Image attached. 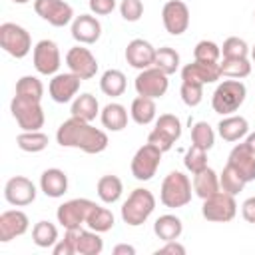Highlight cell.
<instances>
[{"label": "cell", "instance_id": "obj_48", "mask_svg": "<svg viewBox=\"0 0 255 255\" xmlns=\"http://www.w3.org/2000/svg\"><path fill=\"white\" fill-rule=\"evenodd\" d=\"M167 253L169 255H183L185 247L181 243H177V239H173V241H165V245L155 251V255H167Z\"/></svg>", "mask_w": 255, "mask_h": 255}, {"label": "cell", "instance_id": "obj_53", "mask_svg": "<svg viewBox=\"0 0 255 255\" xmlns=\"http://www.w3.org/2000/svg\"><path fill=\"white\" fill-rule=\"evenodd\" d=\"M251 58H253V62H255V44H253V48H251Z\"/></svg>", "mask_w": 255, "mask_h": 255}, {"label": "cell", "instance_id": "obj_38", "mask_svg": "<svg viewBox=\"0 0 255 255\" xmlns=\"http://www.w3.org/2000/svg\"><path fill=\"white\" fill-rule=\"evenodd\" d=\"M16 96L30 98V100H42L44 96V86L36 76H22L16 82Z\"/></svg>", "mask_w": 255, "mask_h": 255}, {"label": "cell", "instance_id": "obj_52", "mask_svg": "<svg viewBox=\"0 0 255 255\" xmlns=\"http://www.w3.org/2000/svg\"><path fill=\"white\" fill-rule=\"evenodd\" d=\"M12 2H14V4H28L30 0H12Z\"/></svg>", "mask_w": 255, "mask_h": 255}, {"label": "cell", "instance_id": "obj_10", "mask_svg": "<svg viewBox=\"0 0 255 255\" xmlns=\"http://www.w3.org/2000/svg\"><path fill=\"white\" fill-rule=\"evenodd\" d=\"M94 205L96 203L86 197H76V199L64 201L56 211L58 223L64 229H80L82 225H86V219H88L90 211L94 209Z\"/></svg>", "mask_w": 255, "mask_h": 255}, {"label": "cell", "instance_id": "obj_15", "mask_svg": "<svg viewBox=\"0 0 255 255\" xmlns=\"http://www.w3.org/2000/svg\"><path fill=\"white\" fill-rule=\"evenodd\" d=\"M36 193H38L36 185L24 175H14L4 185V199L14 207H24L34 203Z\"/></svg>", "mask_w": 255, "mask_h": 255}, {"label": "cell", "instance_id": "obj_13", "mask_svg": "<svg viewBox=\"0 0 255 255\" xmlns=\"http://www.w3.org/2000/svg\"><path fill=\"white\" fill-rule=\"evenodd\" d=\"M34 10L42 20L56 28H62L74 20V10L64 0H34Z\"/></svg>", "mask_w": 255, "mask_h": 255}, {"label": "cell", "instance_id": "obj_23", "mask_svg": "<svg viewBox=\"0 0 255 255\" xmlns=\"http://www.w3.org/2000/svg\"><path fill=\"white\" fill-rule=\"evenodd\" d=\"M40 189L48 197H62L68 191V175L58 167L44 169L40 175Z\"/></svg>", "mask_w": 255, "mask_h": 255}, {"label": "cell", "instance_id": "obj_37", "mask_svg": "<svg viewBox=\"0 0 255 255\" xmlns=\"http://www.w3.org/2000/svg\"><path fill=\"white\" fill-rule=\"evenodd\" d=\"M16 145H18L22 151L38 153V151H42V149L48 147V135L42 133L40 129H38V131H22V133H18V137H16Z\"/></svg>", "mask_w": 255, "mask_h": 255}, {"label": "cell", "instance_id": "obj_44", "mask_svg": "<svg viewBox=\"0 0 255 255\" xmlns=\"http://www.w3.org/2000/svg\"><path fill=\"white\" fill-rule=\"evenodd\" d=\"M179 94H181V100H183V104H185V106L195 108V106H199V104H201V100H203V86H201V84L181 82Z\"/></svg>", "mask_w": 255, "mask_h": 255}, {"label": "cell", "instance_id": "obj_8", "mask_svg": "<svg viewBox=\"0 0 255 255\" xmlns=\"http://www.w3.org/2000/svg\"><path fill=\"white\" fill-rule=\"evenodd\" d=\"M181 137V122L173 114H161L155 120V128L149 131L147 141L157 145L161 151H169L173 143Z\"/></svg>", "mask_w": 255, "mask_h": 255}, {"label": "cell", "instance_id": "obj_41", "mask_svg": "<svg viewBox=\"0 0 255 255\" xmlns=\"http://www.w3.org/2000/svg\"><path fill=\"white\" fill-rule=\"evenodd\" d=\"M183 163L185 167L191 171V173H197L201 169L207 167V149L191 143V147L185 151V157H183Z\"/></svg>", "mask_w": 255, "mask_h": 255}, {"label": "cell", "instance_id": "obj_9", "mask_svg": "<svg viewBox=\"0 0 255 255\" xmlns=\"http://www.w3.org/2000/svg\"><path fill=\"white\" fill-rule=\"evenodd\" d=\"M237 213V203H235V195H229L225 193L223 189L217 191L215 195L203 199V205H201V215L207 219V221H213V223H227L235 217Z\"/></svg>", "mask_w": 255, "mask_h": 255}, {"label": "cell", "instance_id": "obj_5", "mask_svg": "<svg viewBox=\"0 0 255 255\" xmlns=\"http://www.w3.org/2000/svg\"><path fill=\"white\" fill-rule=\"evenodd\" d=\"M10 112L22 131H38L44 126V110L38 100L14 96L10 102Z\"/></svg>", "mask_w": 255, "mask_h": 255}, {"label": "cell", "instance_id": "obj_21", "mask_svg": "<svg viewBox=\"0 0 255 255\" xmlns=\"http://www.w3.org/2000/svg\"><path fill=\"white\" fill-rule=\"evenodd\" d=\"M227 163L245 179V183L255 179V153L247 147V143H237L227 157Z\"/></svg>", "mask_w": 255, "mask_h": 255}, {"label": "cell", "instance_id": "obj_18", "mask_svg": "<svg viewBox=\"0 0 255 255\" xmlns=\"http://www.w3.org/2000/svg\"><path fill=\"white\" fill-rule=\"evenodd\" d=\"M221 78V70H219V62H199L193 60L191 64H185L181 70V80L189 82V84H213Z\"/></svg>", "mask_w": 255, "mask_h": 255}, {"label": "cell", "instance_id": "obj_50", "mask_svg": "<svg viewBox=\"0 0 255 255\" xmlns=\"http://www.w3.org/2000/svg\"><path fill=\"white\" fill-rule=\"evenodd\" d=\"M114 255H135V247H131L128 243H120L114 247Z\"/></svg>", "mask_w": 255, "mask_h": 255}, {"label": "cell", "instance_id": "obj_3", "mask_svg": "<svg viewBox=\"0 0 255 255\" xmlns=\"http://www.w3.org/2000/svg\"><path fill=\"white\" fill-rule=\"evenodd\" d=\"M245 96H247V88L241 80H235V78L223 80L213 92L211 108H213L215 114L231 116L233 112H237L243 106Z\"/></svg>", "mask_w": 255, "mask_h": 255}, {"label": "cell", "instance_id": "obj_11", "mask_svg": "<svg viewBox=\"0 0 255 255\" xmlns=\"http://www.w3.org/2000/svg\"><path fill=\"white\" fill-rule=\"evenodd\" d=\"M133 86H135L137 96H145V98L155 100V98L165 96V92L169 88V80H167V74H163L161 70L151 66V68L139 70Z\"/></svg>", "mask_w": 255, "mask_h": 255}, {"label": "cell", "instance_id": "obj_54", "mask_svg": "<svg viewBox=\"0 0 255 255\" xmlns=\"http://www.w3.org/2000/svg\"><path fill=\"white\" fill-rule=\"evenodd\" d=\"M253 18H255V12H253Z\"/></svg>", "mask_w": 255, "mask_h": 255}, {"label": "cell", "instance_id": "obj_25", "mask_svg": "<svg viewBox=\"0 0 255 255\" xmlns=\"http://www.w3.org/2000/svg\"><path fill=\"white\" fill-rule=\"evenodd\" d=\"M217 131L225 141H239L249 133V124L243 116H225L217 124Z\"/></svg>", "mask_w": 255, "mask_h": 255}, {"label": "cell", "instance_id": "obj_16", "mask_svg": "<svg viewBox=\"0 0 255 255\" xmlns=\"http://www.w3.org/2000/svg\"><path fill=\"white\" fill-rule=\"evenodd\" d=\"M66 64H68L70 72H74L82 80H90L98 72V60H96V56L88 48H84V46L70 48L68 54H66Z\"/></svg>", "mask_w": 255, "mask_h": 255}, {"label": "cell", "instance_id": "obj_7", "mask_svg": "<svg viewBox=\"0 0 255 255\" xmlns=\"http://www.w3.org/2000/svg\"><path fill=\"white\" fill-rule=\"evenodd\" d=\"M161 149L153 143H143L131 157V175L137 179V181H149L155 173H157V167L161 163Z\"/></svg>", "mask_w": 255, "mask_h": 255}, {"label": "cell", "instance_id": "obj_26", "mask_svg": "<svg viewBox=\"0 0 255 255\" xmlns=\"http://www.w3.org/2000/svg\"><path fill=\"white\" fill-rule=\"evenodd\" d=\"M193 191L201 199H207V197L215 195L217 191H221L219 175L211 167H205V169L193 173Z\"/></svg>", "mask_w": 255, "mask_h": 255}, {"label": "cell", "instance_id": "obj_29", "mask_svg": "<svg viewBox=\"0 0 255 255\" xmlns=\"http://www.w3.org/2000/svg\"><path fill=\"white\" fill-rule=\"evenodd\" d=\"M70 112H72L74 118H80L84 122H92L100 114V104H98L96 96H92V94L86 92V94H80V96L74 98Z\"/></svg>", "mask_w": 255, "mask_h": 255}, {"label": "cell", "instance_id": "obj_22", "mask_svg": "<svg viewBox=\"0 0 255 255\" xmlns=\"http://www.w3.org/2000/svg\"><path fill=\"white\" fill-rule=\"evenodd\" d=\"M153 58H155V48L143 38L131 40L128 44V48H126V62L131 68H137V70L151 68L153 66Z\"/></svg>", "mask_w": 255, "mask_h": 255}, {"label": "cell", "instance_id": "obj_17", "mask_svg": "<svg viewBox=\"0 0 255 255\" xmlns=\"http://www.w3.org/2000/svg\"><path fill=\"white\" fill-rule=\"evenodd\" d=\"M82 84V78L76 76L74 72H66V74H56L50 84H48V94L56 104H68L74 100V96L78 94Z\"/></svg>", "mask_w": 255, "mask_h": 255}, {"label": "cell", "instance_id": "obj_32", "mask_svg": "<svg viewBox=\"0 0 255 255\" xmlns=\"http://www.w3.org/2000/svg\"><path fill=\"white\" fill-rule=\"evenodd\" d=\"M100 90L110 96V98H118L126 92V76L120 70H106L100 78Z\"/></svg>", "mask_w": 255, "mask_h": 255}, {"label": "cell", "instance_id": "obj_4", "mask_svg": "<svg viewBox=\"0 0 255 255\" xmlns=\"http://www.w3.org/2000/svg\"><path fill=\"white\" fill-rule=\"evenodd\" d=\"M159 201L169 207V209H177L183 207L191 201V181L185 173L181 171H169L165 175V179L161 181V189H159Z\"/></svg>", "mask_w": 255, "mask_h": 255}, {"label": "cell", "instance_id": "obj_12", "mask_svg": "<svg viewBox=\"0 0 255 255\" xmlns=\"http://www.w3.org/2000/svg\"><path fill=\"white\" fill-rule=\"evenodd\" d=\"M32 62L38 74L56 76L60 68V50L54 40H40L32 50Z\"/></svg>", "mask_w": 255, "mask_h": 255}, {"label": "cell", "instance_id": "obj_49", "mask_svg": "<svg viewBox=\"0 0 255 255\" xmlns=\"http://www.w3.org/2000/svg\"><path fill=\"white\" fill-rule=\"evenodd\" d=\"M241 215H243L245 221H249V223L255 225V197H249V199L243 201V205H241Z\"/></svg>", "mask_w": 255, "mask_h": 255}, {"label": "cell", "instance_id": "obj_42", "mask_svg": "<svg viewBox=\"0 0 255 255\" xmlns=\"http://www.w3.org/2000/svg\"><path fill=\"white\" fill-rule=\"evenodd\" d=\"M221 48L211 40H201L193 48V58L199 62H219Z\"/></svg>", "mask_w": 255, "mask_h": 255}, {"label": "cell", "instance_id": "obj_27", "mask_svg": "<svg viewBox=\"0 0 255 255\" xmlns=\"http://www.w3.org/2000/svg\"><path fill=\"white\" fill-rule=\"evenodd\" d=\"M183 231V223L177 215H171V213H165V215H159L153 223V233L157 239H161L163 243L165 241H173V239H179Z\"/></svg>", "mask_w": 255, "mask_h": 255}, {"label": "cell", "instance_id": "obj_47", "mask_svg": "<svg viewBox=\"0 0 255 255\" xmlns=\"http://www.w3.org/2000/svg\"><path fill=\"white\" fill-rule=\"evenodd\" d=\"M90 10L96 16H108L116 8V0H90Z\"/></svg>", "mask_w": 255, "mask_h": 255}, {"label": "cell", "instance_id": "obj_30", "mask_svg": "<svg viewBox=\"0 0 255 255\" xmlns=\"http://www.w3.org/2000/svg\"><path fill=\"white\" fill-rule=\"evenodd\" d=\"M155 102L151 98H145V96H137L133 102H131V108H129V116L131 120L137 124V126H147L155 120Z\"/></svg>", "mask_w": 255, "mask_h": 255}, {"label": "cell", "instance_id": "obj_43", "mask_svg": "<svg viewBox=\"0 0 255 255\" xmlns=\"http://www.w3.org/2000/svg\"><path fill=\"white\" fill-rule=\"evenodd\" d=\"M221 54L223 58H247L249 54V46L243 38H237V36H231L223 42L221 46Z\"/></svg>", "mask_w": 255, "mask_h": 255}, {"label": "cell", "instance_id": "obj_39", "mask_svg": "<svg viewBox=\"0 0 255 255\" xmlns=\"http://www.w3.org/2000/svg\"><path fill=\"white\" fill-rule=\"evenodd\" d=\"M219 185H221V189L225 191V193H229V195H237V193H241L243 191V187H245V179L227 163L225 167H223V171L219 173Z\"/></svg>", "mask_w": 255, "mask_h": 255}, {"label": "cell", "instance_id": "obj_19", "mask_svg": "<svg viewBox=\"0 0 255 255\" xmlns=\"http://www.w3.org/2000/svg\"><path fill=\"white\" fill-rule=\"evenodd\" d=\"M30 227V219L20 209H8L0 215V241L8 243L20 235H24Z\"/></svg>", "mask_w": 255, "mask_h": 255}, {"label": "cell", "instance_id": "obj_24", "mask_svg": "<svg viewBox=\"0 0 255 255\" xmlns=\"http://www.w3.org/2000/svg\"><path fill=\"white\" fill-rule=\"evenodd\" d=\"M76 237V253L78 255H100L104 251V239L94 229H74Z\"/></svg>", "mask_w": 255, "mask_h": 255}, {"label": "cell", "instance_id": "obj_20", "mask_svg": "<svg viewBox=\"0 0 255 255\" xmlns=\"http://www.w3.org/2000/svg\"><path fill=\"white\" fill-rule=\"evenodd\" d=\"M102 36V24L92 14H80L72 20V38L80 44H96Z\"/></svg>", "mask_w": 255, "mask_h": 255}, {"label": "cell", "instance_id": "obj_33", "mask_svg": "<svg viewBox=\"0 0 255 255\" xmlns=\"http://www.w3.org/2000/svg\"><path fill=\"white\" fill-rule=\"evenodd\" d=\"M116 219H114V213L108 209V207H102V205H94V209L90 211L88 219H86V225L98 233H106L114 227Z\"/></svg>", "mask_w": 255, "mask_h": 255}, {"label": "cell", "instance_id": "obj_28", "mask_svg": "<svg viewBox=\"0 0 255 255\" xmlns=\"http://www.w3.org/2000/svg\"><path fill=\"white\" fill-rule=\"evenodd\" d=\"M100 120H102V126L110 131H122L126 126H128V110L122 106V104H108L102 112H100Z\"/></svg>", "mask_w": 255, "mask_h": 255}, {"label": "cell", "instance_id": "obj_40", "mask_svg": "<svg viewBox=\"0 0 255 255\" xmlns=\"http://www.w3.org/2000/svg\"><path fill=\"white\" fill-rule=\"evenodd\" d=\"M191 143H195V145H199V147H203V149L209 151L213 147V143H215V131H213V128L207 122L193 124V128H191Z\"/></svg>", "mask_w": 255, "mask_h": 255}, {"label": "cell", "instance_id": "obj_31", "mask_svg": "<svg viewBox=\"0 0 255 255\" xmlns=\"http://www.w3.org/2000/svg\"><path fill=\"white\" fill-rule=\"evenodd\" d=\"M96 191H98V197L104 201V203H116L120 197H122V191H124V183L118 175H102L98 179V185H96Z\"/></svg>", "mask_w": 255, "mask_h": 255}, {"label": "cell", "instance_id": "obj_2", "mask_svg": "<svg viewBox=\"0 0 255 255\" xmlns=\"http://www.w3.org/2000/svg\"><path fill=\"white\" fill-rule=\"evenodd\" d=\"M155 209V197L145 187H135L122 203V219L129 227L143 225Z\"/></svg>", "mask_w": 255, "mask_h": 255}, {"label": "cell", "instance_id": "obj_46", "mask_svg": "<svg viewBox=\"0 0 255 255\" xmlns=\"http://www.w3.org/2000/svg\"><path fill=\"white\" fill-rule=\"evenodd\" d=\"M54 255H76V237L74 229H66L64 239H58L56 245L52 247Z\"/></svg>", "mask_w": 255, "mask_h": 255}, {"label": "cell", "instance_id": "obj_14", "mask_svg": "<svg viewBox=\"0 0 255 255\" xmlns=\"http://www.w3.org/2000/svg\"><path fill=\"white\" fill-rule=\"evenodd\" d=\"M163 28L171 36H181L189 26V8L181 0H167L161 10Z\"/></svg>", "mask_w": 255, "mask_h": 255}, {"label": "cell", "instance_id": "obj_1", "mask_svg": "<svg viewBox=\"0 0 255 255\" xmlns=\"http://www.w3.org/2000/svg\"><path fill=\"white\" fill-rule=\"evenodd\" d=\"M56 141L62 147H76L82 149L84 153H102L110 143L106 131L74 116L60 124L56 131Z\"/></svg>", "mask_w": 255, "mask_h": 255}, {"label": "cell", "instance_id": "obj_45", "mask_svg": "<svg viewBox=\"0 0 255 255\" xmlns=\"http://www.w3.org/2000/svg\"><path fill=\"white\" fill-rule=\"evenodd\" d=\"M120 14L128 22H137L143 14V4L141 0H122L120 4Z\"/></svg>", "mask_w": 255, "mask_h": 255}, {"label": "cell", "instance_id": "obj_34", "mask_svg": "<svg viewBox=\"0 0 255 255\" xmlns=\"http://www.w3.org/2000/svg\"><path fill=\"white\" fill-rule=\"evenodd\" d=\"M32 241H34V245H38L42 249L54 247L56 241H58V229H56V225L50 223V221H38L32 227Z\"/></svg>", "mask_w": 255, "mask_h": 255}, {"label": "cell", "instance_id": "obj_51", "mask_svg": "<svg viewBox=\"0 0 255 255\" xmlns=\"http://www.w3.org/2000/svg\"><path fill=\"white\" fill-rule=\"evenodd\" d=\"M245 143H247V147L255 153V131L253 133H247V139H245Z\"/></svg>", "mask_w": 255, "mask_h": 255}, {"label": "cell", "instance_id": "obj_36", "mask_svg": "<svg viewBox=\"0 0 255 255\" xmlns=\"http://www.w3.org/2000/svg\"><path fill=\"white\" fill-rule=\"evenodd\" d=\"M153 66L157 70H161L163 74L171 76L177 72L179 68V54L169 48V46H163V48H155V58H153Z\"/></svg>", "mask_w": 255, "mask_h": 255}, {"label": "cell", "instance_id": "obj_35", "mask_svg": "<svg viewBox=\"0 0 255 255\" xmlns=\"http://www.w3.org/2000/svg\"><path fill=\"white\" fill-rule=\"evenodd\" d=\"M219 70H221L223 78L241 80V78H247L251 74V64L247 58H223L219 62Z\"/></svg>", "mask_w": 255, "mask_h": 255}, {"label": "cell", "instance_id": "obj_6", "mask_svg": "<svg viewBox=\"0 0 255 255\" xmlns=\"http://www.w3.org/2000/svg\"><path fill=\"white\" fill-rule=\"evenodd\" d=\"M0 46L4 52L20 60L28 56V52L32 50V38L26 28L14 22H4L0 24Z\"/></svg>", "mask_w": 255, "mask_h": 255}]
</instances>
